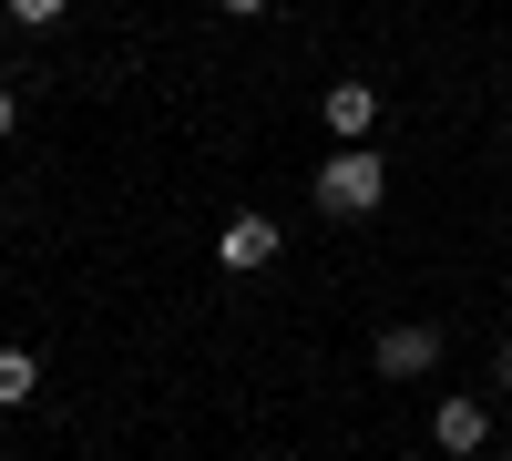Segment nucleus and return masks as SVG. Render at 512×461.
Segmentation results:
<instances>
[{"mask_svg":"<svg viewBox=\"0 0 512 461\" xmlns=\"http://www.w3.org/2000/svg\"><path fill=\"white\" fill-rule=\"evenodd\" d=\"M492 380H502V390H512V339H502V349H492Z\"/></svg>","mask_w":512,"mask_h":461,"instance_id":"10","label":"nucleus"},{"mask_svg":"<svg viewBox=\"0 0 512 461\" xmlns=\"http://www.w3.org/2000/svg\"><path fill=\"white\" fill-rule=\"evenodd\" d=\"M441 349H451L441 318H400V328L369 339V369H379V380H420V369H441Z\"/></svg>","mask_w":512,"mask_h":461,"instance_id":"2","label":"nucleus"},{"mask_svg":"<svg viewBox=\"0 0 512 461\" xmlns=\"http://www.w3.org/2000/svg\"><path fill=\"white\" fill-rule=\"evenodd\" d=\"M277 246H287V226H277V216H256V205H246V216H226V226H216V267L256 277V267L277 257Z\"/></svg>","mask_w":512,"mask_h":461,"instance_id":"3","label":"nucleus"},{"mask_svg":"<svg viewBox=\"0 0 512 461\" xmlns=\"http://www.w3.org/2000/svg\"><path fill=\"white\" fill-rule=\"evenodd\" d=\"M502 461H512V441H502Z\"/></svg>","mask_w":512,"mask_h":461,"instance_id":"11","label":"nucleus"},{"mask_svg":"<svg viewBox=\"0 0 512 461\" xmlns=\"http://www.w3.org/2000/svg\"><path fill=\"white\" fill-rule=\"evenodd\" d=\"M318 113H328V134H338V144H369V123H379V82H328V103H318Z\"/></svg>","mask_w":512,"mask_h":461,"instance_id":"5","label":"nucleus"},{"mask_svg":"<svg viewBox=\"0 0 512 461\" xmlns=\"http://www.w3.org/2000/svg\"><path fill=\"white\" fill-rule=\"evenodd\" d=\"M11 123H21V93H11V82H0V134H11Z\"/></svg>","mask_w":512,"mask_h":461,"instance_id":"8","label":"nucleus"},{"mask_svg":"<svg viewBox=\"0 0 512 461\" xmlns=\"http://www.w3.org/2000/svg\"><path fill=\"white\" fill-rule=\"evenodd\" d=\"M0 11H11V21H21V31H52V21H62V11H72V0H0Z\"/></svg>","mask_w":512,"mask_h":461,"instance_id":"7","label":"nucleus"},{"mask_svg":"<svg viewBox=\"0 0 512 461\" xmlns=\"http://www.w3.org/2000/svg\"><path fill=\"white\" fill-rule=\"evenodd\" d=\"M431 441H441L451 461H472V451L492 441V410H482V400H431Z\"/></svg>","mask_w":512,"mask_h":461,"instance_id":"4","label":"nucleus"},{"mask_svg":"<svg viewBox=\"0 0 512 461\" xmlns=\"http://www.w3.org/2000/svg\"><path fill=\"white\" fill-rule=\"evenodd\" d=\"M318 216H338V226H359V216H379V195H390V164H379L369 144H338V154H318Z\"/></svg>","mask_w":512,"mask_h":461,"instance_id":"1","label":"nucleus"},{"mask_svg":"<svg viewBox=\"0 0 512 461\" xmlns=\"http://www.w3.org/2000/svg\"><path fill=\"white\" fill-rule=\"evenodd\" d=\"M31 390H41V359L31 349H0V410H21Z\"/></svg>","mask_w":512,"mask_h":461,"instance_id":"6","label":"nucleus"},{"mask_svg":"<svg viewBox=\"0 0 512 461\" xmlns=\"http://www.w3.org/2000/svg\"><path fill=\"white\" fill-rule=\"evenodd\" d=\"M216 11H226V21H256V11H267V0H216Z\"/></svg>","mask_w":512,"mask_h":461,"instance_id":"9","label":"nucleus"}]
</instances>
